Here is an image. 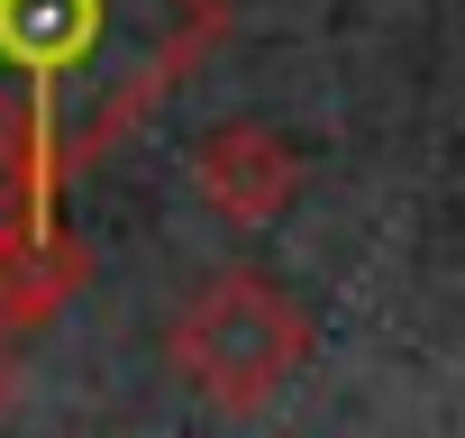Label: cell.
Listing matches in <instances>:
<instances>
[{
    "label": "cell",
    "mask_w": 465,
    "mask_h": 438,
    "mask_svg": "<svg viewBox=\"0 0 465 438\" xmlns=\"http://www.w3.org/2000/svg\"><path fill=\"white\" fill-rule=\"evenodd\" d=\"M219 37L228 0H0V101L37 110L64 174H92Z\"/></svg>",
    "instance_id": "6da1fadb"
},
{
    "label": "cell",
    "mask_w": 465,
    "mask_h": 438,
    "mask_svg": "<svg viewBox=\"0 0 465 438\" xmlns=\"http://www.w3.org/2000/svg\"><path fill=\"white\" fill-rule=\"evenodd\" d=\"M164 347H173V374L192 393H210L219 411H265L311 365V311L274 274L228 265V274H210L183 302V320H173Z\"/></svg>",
    "instance_id": "7a4b0ae2"
},
{
    "label": "cell",
    "mask_w": 465,
    "mask_h": 438,
    "mask_svg": "<svg viewBox=\"0 0 465 438\" xmlns=\"http://www.w3.org/2000/svg\"><path fill=\"white\" fill-rule=\"evenodd\" d=\"M311 164L292 137H274L265 119H219L192 155V192L219 210V219H238V229H265V219H283L302 201Z\"/></svg>",
    "instance_id": "3957f363"
},
{
    "label": "cell",
    "mask_w": 465,
    "mask_h": 438,
    "mask_svg": "<svg viewBox=\"0 0 465 438\" xmlns=\"http://www.w3.org/2000/svg\"><path fill=\"white\" fill-rule=\"evenodd\" d=\"M92 284V247L55 219H0V329L28 338L46 329L64 302H83Z\"/></svg>",
    "instance_id": "277c9868"
},
{
    "label": "cell",
    "mask_w": 465,
    "mask_h": 438,
    "mask_svg": "<svg viewBox=\"0 0 465 438\" xmlns=\"http://www.w3.org/2000/svg\"><path fill=\"white\" fill-rule=\"evenodd\" d=\"M64 183H74V174H64L55 137L37 128V110L0 101V219H46Z\"/></svg>",
    "instance_id": "5b68a950"
},
{
    "label": "cell",
    "mask_w": 465,
    "mask_h": 438,
    "mask_svg": "<svg viewBox=\"0 0 465 438\" xmlns=\"http://www.w3.org/2000/svg\"><path fill=\"white\" fill-rule=\"evenodd\" d=\"M10 347H19V338L0 329V411H10V393H19V356H10Z\"/></svg>",
    "instance_id": "8992f818"
}]
</instances>
